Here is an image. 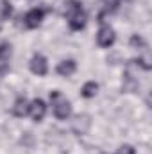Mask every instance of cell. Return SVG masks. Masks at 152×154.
<instances>
[{
    "label": "cell",
    "mask_w": 152,
    "mask_h": 154,
    "mask_svg": "<svg viewBox=\"0 0 152 154\" xmlns=\"http://www.w3.org/2000/svg\"><path fill=\"white\" fill-rule=\"evenodd\" d=\"M11 14H13V4L9 0H0V27L5 20H9Z\"/></svg>",
    "instance_id": "obj_12"
},
{
    "label": "cell",
    "mask_w": 152,
    "mask_h": 154,
    "mask_svg": "<svg viewBox=\"0 0 152 154\" xmlns=\"http://www.w3.org/2000/svg\"><path fill=\"white\" fill-rule=\"evenodd\" d=\"M138 86H140L138 79L134 77V74H132L131 70H127V72L123 74V90H125V91H136Z\"/></svg>",
    "instance_id": "obj_11"
},
{
    "label": "cell",
    "mask_w": 152,
    "mask_h": 154,
    "mask_svg": "<svg viewBox=\"0 0 152 154\" xmlns=\"http://www.w3.org/2000/svg\"><path fill=\"white\" fill-rule=\"evenodd\" d=\"M11 56H13V47L11 43L4 41L0 43V75H5L11 66Z\"/></svg>",
    "instance_id": "obj_4"
},
{
    "label": "cell",
    "mask_w": 152,
    "mask_h": 154,
    "mask_svg": "<svg viewBox=\"0 0 152 154\" xmlns=\"http://www.w3.org/2000/svg\"><path fill=\"white\" fill-rule=\"evenodd\" d=\"M114 154H136V151H134V147H132V145H122V147H120Z\"/></svg>",
    "instance_id": "obj_15"
},
{
    "label": "cell",
    "mask_w": 152,
    "mask_h": 154,
    "mask_svg": "<svg viewBox=\"0 0 152 154\" xmlns=\"http://www.w3.org/2000/svg\"><path fill=\"white\" fill-rule=\"evenodd\" d=\"M131 45H132V47H136V48H145V41L140 38L138 34H134V36L131 38Z\"/></svg>",
    "instance_id": "obj_14"
},
{
    "label": "cell",
    "mask_w": 152,
    "mask_h": 154,
    "mask_svg": "<svg viewBox=\"0 0 152 154\" xmlns=\"http://www.w3.org/2000/svg\"><path fill=\"white\" fill-rule=\"evenodd\" d=\"M114 31L109 27V25H102L100 27V31H99V34H97V43L100 45V47H104V48H108V47H111L114 43Z\"/></svg>",
    "instance_id": "obj_6"
},
{
    "label": "cell",
    "mask_w": 152,
    "mask_h": 154,
    "mask_svg": "<svg viewBox=\"0 0 152 154\" xmlns=\"http://www.w3.org/2000/svg\"><path fill=\"white\" fill-rule=\"evenodd\" d=\"M50 100H52V109H54L56 118L66 120L68 116L72 115V104L61 95V91H52L50 93Z\"/></svg>",
    "instance_id": "obj_2"
},
{
    "label": "cell",
    "mask_w": 152,
    "mask_h": 154,
    "mask_svg": "<svg viewBox=\"0 0 152 154\" xmlns=\"http://www.w3.org/2000/svg\"><path fill=\"white\" fill-rule=\"evenodd\" d=\"M45 13H47L45 7H34V9H31V11L23 16L25 27H27V29H36V27H39L41 22H43V18H45Z\"/></svg>",
    "instance_id": "obj_3"
},
{
    "label": "cell",
    "mask_w": 152,
    "mask_h": 154,
    "mask_svg": "<svg viewBox=\"0 0 152 154\" xmlns=\"http://www.w3.org/2000/svg\"><path fill=\"white\" fill-rule=\"evenodd\" d=\"M45 113H47V106H45V102H43L41 99H34V100L29 104V115L32 116V120L41 122L43 116H45Z\"/></svg>",
    "instance_id": "obj_8"
},
{
    "label": "cell",
    "mask_w": 152,
    "mask_h": 154,
    "mask_svg": "<svg viewBox=\"0 0 152 154\" xmlns=\"http://www.w3.org/2000/svg\"><path fill=\"white\" fill-rule=\"evenodd\" d=\"M13 115L23 118L25 115H29V102L25 97H18L14 100V106H13Z\"/></svg>",
    "instance_id": "obj_10"
},
{
    "label": "cell",
    "mask_w": 152,
    "mask_h": 154,
    "mask_svg": "<svg viewBox=\"0 0 152 154\" xmlns=\"http://www.w3.org/2000/svg\"><path fill=\"white\" fill-rule=\"evenodd\" d=\"M90 127H91V116L86 115V113L77 115L72 122V129L75 134H86L90 131Z\"/></svg>",
    "instance_id": "obj_5"
},
{
    "label": "cell",
    "mask_w": 152,
    "mask_h": 154,
    "mask_svg": "<svg viewBox=\"0 0 152 154\" xmlns=\"http://www.w3.org/2000/svg\"><path fill=\"white\" fill-rule=\"evenodd\" d=\"M97 90H99V84H97L95 81H88V82L82 86L81 95H82V97H86V99H91V97H95Z\"/></svg>",
    "instance_id": "obj_13"
},
{
    "label": "cell",
    "mask_w": 152,
    "mask_h": 154,
    "mask_svg": "<svg viewBox=\"0 0 152 154\" xmlns=\"http://www.w3.org/2000/svg\"><path fill=\"white\" fill-rule=\"evenodd\" d=\"M65 14L68 18L70 29L72 31H81L86 25V11L82 9V4L79 0H68L65 4Z\"/></svg>",
    "instance_id": "obj_1"
},
{
    "label": "cell",
    "mask_w": 152,
    "mask_h": 154,
    "mask_svg": "<svg viewBox=\"0 0 152 154\" xmlns=\"http://www.w3.org/2000/svg\"><path fill=\"white\" fill-rule=\"evenodd\" d=\"M31 72L36 74V75H47L48 65H47L45 56H41V54H34L32 56V59H31Z\"/></svg>",
    "instance_id": "obj_7"
},
{
    "label": "cell",
    "mask_w": 152,
    "mask_h": 154,
    "mask_svg": "<svg viewBox=\"0 0 152 154\" xmlns=\"http://www.w3.org/2000/svg\"><path fill=\"white\" fill-rule=\"evenodd\" d=\"M57 74L63 77H70L74 72L77 70V63L74 61V59H65V61H61L59 65H57Z\"/></svg>",
    "instance_id": "obj_9"
}]
</instances>
